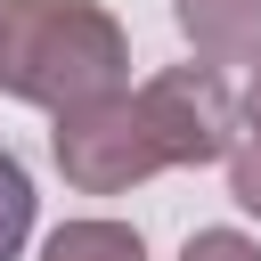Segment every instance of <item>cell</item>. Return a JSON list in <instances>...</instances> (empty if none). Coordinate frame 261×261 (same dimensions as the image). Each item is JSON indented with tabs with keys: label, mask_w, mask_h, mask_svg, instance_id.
<instances>
[{
	"label": "cell",
	"mask_w": 261,
	"mask_h": 261,
	"mask_svg": "<svg viewBox=\"0 0 261 261\" xmlns=\"http://www.w3.org/2000/svg\"><path fill=\"white\" fill-rule=\"evenodd\" d=\"M130 73V33L98 0H0V98L73 114L114 98Z\"/></svg>",
	"instance_id": "6da1fadb"
},
{
	"label": "cell",
	"mask_w": 261,
	"mask_h": 261,
	"mask_svg": "<svg viewBox=\"0 0 261 261\" xmlns=\"http://www.w3.org/2000/svg\"><path fill=\"white\" fill-rule=\"evenodd\" d=\"M49 147H57L65 188H82V196H130L139 179L163 171V147H155V130H147V114H139L130 90L57 114V139Z\"/></svg>",
	"instance_id": "7a4b0ae2"
},
{
	"label": "cell",
	"mask_w": 261,
	"mask_h": 261,
	"mask_svg": "<svg viewBox=\"0 0 261 261\" xmlns=\"http://www.w3.org/2000/svg\"><path fill=\"white\" fill-rule=\"evenodd\" d=\"M130 98H139V114H147V130L163 147V171H179V163H228V147H237V98H228L220 65H163Z\"/></svg>",
	"instance_id": "3957f363"
},
{
	"label": "cell",
	"mask_w": 261,
	"mask_h": 261,
	"mask_svg": "<svg viewBox=\"0 0 261 261\" xmlns=\"http://www.w3.org/2000/svg\"><path fill=\"white\" fill-rule=\"evenodd\" d=\"M196 65H253L261 57V0H171Z\"/></svg>",
	"instance_id": "277c9868"
},
{
	"label": "cell",
	"mask_w": 261,
	"mask_h": 261,
	"mask_svg": "<svg viewBox=\"0 0 261 261\" xmlns=\"http://www.w3.org/2000/svg\"><path fill=\"white\" fill-rule=\"evenodd\" d=\"M41 261H147V245L122 220H65V228H49Z\"/></svg>",
	"instance_id": "5b68a950"
},
{
	"label": "cell",
	"mask_w": 261,
	"mask_h": 261,
	"mask_svg": "<svg viewBox=\"0 0 261 261\" xmlns=\"http://www.w3.org/2000/svg\"><path fill=\"white\" fill-rule=\"evenodd\" d=\"M24 237H33V179H24V163L0 147V261H16Z\"/></svg>",
	"instance_id": "8992f818"
},
{
	"label": "cell",
	"mask_w": 261,
	"mask_h": 261,
	"mask_svg": "<svg viewBox=\"0 0 261 261\" xmlns=\"http://www.w3.org/2000/svg\"><path fill=\"white\" fill-rule=\"evenodd\" d=\"M179 261H261V245H253L245 228H196V237L179 245Z\"/></svg>",
	"instance_id": "52a82bcc"
},
{
	"label": "cell",
	"mask_w": 261,
	"mask_h": 261,
	"mask_svg": "<svg viewBox=\"0 0 261 261\" xmlns=\"http://www.w3.org/2000/svg\"><path fill=\"white\" fill-rule=\"evenodd\" d=\"M228 196L261 220V147H253V139H237V147H228Z\"/></svg>",
	"instance_id": "ba28073f"
},
{
	"label": "cell",
	"mask_w": 261,
	"mask_h": 261,
	"mask_svg": "<svg viewBox=\"0 0 261 261\" xmlns=\"http://www.w3.org/2000/svg\"><path fill=\"white\" fill-rule=\"evenodd\" d=\"M237 139L261 147V57H253V82H245V98H237Z\"/></svg>",
	"instance_id": "9c48e42d"
}]
</instances>
